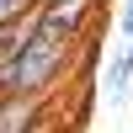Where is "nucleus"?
Segmentation results:
<instances>
[{"instance_id":"nucleus-1","label":"nucleus","mask_w":133,"mask_h":133,"mask_svg":"<svg viewBox=\"0 0 133 133\" xmlns=\"http://www.w3.org/2000/svg\"><path fill=\"white\" fill-rule=\"evenodd\" d=\"M75 48H80L75 37H64V32H53V27L37 21V32L27 37V48L5 64L11 96H48V85L69 69V53H75Z\"/></svg>"},{"instance_id":"nucleus-2","label":"nucleus","mask_w":133,"mask_h":133,"mask_svg":"<svg viewBox=\"0 0 133 133\" xmlns=\"http://www.w3.org/2000/svg\"><path fill=\"white\" fill-rule=\"evenodd\" d=\"M37 112L43 96H0V133H43Z\"/></svg>"},{"instance_id":"nucleus-3","label":"nucleus","mask_w":133,"mask_h":133,"mask_svg":"<svg viewBox=\"0 0 133 133\" xmlns=\"http://www.w3.org/2000/svg\"><path fill=\"white\" fill-rule=\"evenodd\" d=\"M32 32H37V11H27V16H16V21H5V27H0V59H16L21 48H27V37Z\"/></svg>"},{"instance_id":"nucleus-4","label":"nucleus","mask_w":133,"mask_h":133,"mask_svg":"<svg viewBox=\"0 0 133 133\" xmlns=\"http://www.w3.org/2000/svg\"><path fill=\"white\" fill-rule=\"evenodd\" d=\"M27 11H37V0H0V27L16 16H27Z\"/></svg>"},{"instance_id":"nucleus-5","label":"nucleus","mask_w":133,"mask_h":133,"mask_svg":"<svg viewBox=\"0 0 133 133\" xmlns=\"http://www.w3.org/2000/svg\"><path fill=\"white\" fill-rule=\"evenodd\" d=\"M117 32L133 37V0H123V11H117Z\"/></svg>"},{"instance_id":"nucleus-6","label":"nucleus","mask_w":133,"mask_h":133,"mask_svg":"<svg viewBox=\"0 0 133 133\" xmlns=\"http://www.w3.org/2000/svg\"><path fill=\"white\" fill-rule=\"evenodd\" d=\"M0 96H11V85H5V59H0Z\"/></svg>"},{"instance_id":"nucleus-7","label":"nucleus","mask_w":133,"mask_h":133,"mask_svg":"<svg viewBox=\"0 0 133 133\" xmlns=\"http://www.w3.org/2000/svg\"><path fill=\"white\" fill-rule=\"evenodd\" d=\"M37 5H53V0H37Z\"/></svg>"}]
</instances>
